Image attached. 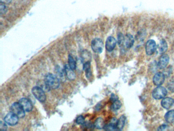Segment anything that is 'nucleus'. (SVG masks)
I'll return each instance as SVG.
<instances>
[{
  "label": "nucleus",
  "mask_w": 174,
  "mask_h": 131,
  "mask_svg": "<svg viewBox=\"0 0 174 131\" xmlns=\"http://www.w3.org/2000/svg\"><path fill=\"white\" fill-rule=\"evenodd\" d=\"M174 100L170 97L163 98L161 102L162 107L165 109H169L174 105Z\"/></svg>",
  "instance_id": "4468645a"
},
{
  "label": "nucleus",
  "mask_w": 174,
  "mask_h": 131,
  "mask_svg": "<svg viewBox=\"0 0 174 131\" xmlns=\"http://www.w3.org/2000/svg\"><path fill=\"white\" fill-rule=\"evenodd\" d=\"M134 43V38L132 35L130 34H127L124 37L122 47H125L126 49H130L132 47Z\"/></svg>",
  "instance_id": "6e6552de"
},
{
  "label": "nucleus",
  "mask_w": 174,
  "mask_h": 131,
  "mask_svg": "<svg viewBox=\"0 0 174 131\" xmlns=\"http://www.w3.org/2000/svg\"><path fill=\"white\" fill-rule=\"evenodd\" d=\"M83 69L85 71V75L88 79H90L92 76V72L91 70V62H87L83 64Z\"/></svg>",
  "instance_id": "2eb2a0df"
},
{
  "label": "nucleus",
  "mask_w": 174,
  "mask_h": 131,
  "mask_svg": "<svg viewBox=\"0 0 174 131\" xmlns=\"http://www.w3.org/2000/svg\"><path fill=\"white\" fill-rule=\"evenodd\" d=\"M91 48L95 53H101L103 50V40L100 38L94 39L91 42Z\"/></svg>",
  "instance_id": "39448f33"
},
{
  "label": "nucleus",
  "mask_w": 174,
  "mask_h": 131,
  "mask_svg": "<svg viewBox=\"0 0 174 131\" xmlns=\"http://www.w3.org/2000/svg\"><path fill=\"white\" fill-rule=\"evenodd\" d=\"M116 45V40L113 37H109L106 41V49L108 52H111L114 50Z\"/></svg>",
  "instance_id": "9b49d317"
},
{
  "label": "nucleus",
  "mask_w": 174,
  "mask_h": 131,
  "mask_svg": "<svg viewBox=\"0 0 174 131\" xmlns=\"http://www.w3.org/2000/svg\"><path fill=\"white\" fill-rule=\"evenodd\" d=\"M167 125H165V124H163V125H162V126H160V127H159V128L158 129V130H159V131L164 130L167 129Z\"/></svg>",
  "instance_id": "c756f323"
},
{
  "label": "nucleus",
  "mask_w": 174,
  "mask_h": 131,
  "mask_svg": "<svg viewBox=\"0 0 174 131\" xmlns=\"http://www.w3.org/2000/svg\"><path fill=\"white\" fill-rule=\"evenodd\" d=\"M91 58V55L88 51L84 50L82 52L81 55V61L83 64H84L86 62H90Z\"/></svg>",
  "instance_id": "6ab92c4d"
},
{
  "label": "nucleus",
  "mask_w": 174,
  "mask_h": 131,
  "mask_svg": "<svg viewBox=\"0 0 174 131\" xmlns=\"http://www.w3.org/2000/svg\"><path fill=\"white\" fill-rule=\"evenodd\" d=\"M45 84L49 89H56L60 85V80L56 75L48 73L45 77Z\"/></svg>",
  "instance_id": "f257e3e1"
},
{
  "label": "nucleus",
  "mask_w": 174,
  "mask_h": 131,
  "mask_svg": "<svg viewBox=\"0 0 174 131\" xmlns=\"http://www.w3.org/2000/svg\"><path fill=\"white\" fill-rule=\"evenodd\" d=\"M94 127H96L97 129H104V127L105 126V124L104 121L103 119L101 117L98 118L95 121L94 123Z\"/></svg>",
  "instance_id": "aec40b11"
},
{
  "label": "nucleus",
  "mask_w": 174,
  "mask_h": 131,
  "mask_svg": "<svg viewBox=\"0 0 174 131\" xmlns=\"http://www.w3.org/2000/svg\"><path fill=\"white\" fill-rule=\"evenodd\" d=\"M85 122V118L82 115H80L79 116H78L76 120V122L77 124H80V125H82Z\"/></svg>",
  "instance_id": "a878e982"
},
{
  "label": "nucleus",
  "mask_w": 174,
  "mask_h": 131,
  "mask_svg": "<svg viewBox=\"0 0 174 131\" xmlns=\"http://www.w3.org/2000/svg\"><path fill=\"white\" fill-rule=\"evenodd\" d=\"M1 3L4 4H9L10 3H11L12 0H0Z\"/></svg>",
  "instance_id": "7c9ffc66"
},
{
  "label": "nucleus",
  "mask_w": 174,
  "mask_h": 131,
  "mask_svg": "<svg viewBox=\"0 0 174 131\" xmlns=\"http://www.w3.org/2000/svg\"><path fill=\"white\" fill-rule=\"evenodd\" d=\"M110 99L113 102L116 100H118V97L114 94H113L111 96Z\"/></svg>",
  "instance_id": "c85d7f7f"
},
{
  "label": "nucleus",
  "mask_w": 174,
  "mask_h": 131,
  "mask_svg": "<svg viewBox=\"0 0 174 131\" xmlns=\"http://www.w3.org/2000/svg\"><path fill=\"white\" fill-rule=\"evenodd\" d=\"M126 122V117L125 115H121L119 119L118 120V124L116 126V130L121 131L123 129Z\"/></svg>",
  "instance_id": "dca6fc26"
},
{
  "label": "nucleus",
  "mask_w": 174,
  "mask_h": 131,
  "mask_svg": "<svg viewBox=\"0 0 174 131\" xmlns=\"http://www.w3.org/2000/svg\"><path fill=\"white\" fill-rule=\"evenodd\" d=\"M170 61V57L169 55L167 54H163L159 60L158 66L160 69H164L167 67V66L169 64Z\"/></svg>",
  "instance_id": "f8f14e48"
},
{
  "label": "nucleus",
  "mask_w": 174,
  "mask_h": 131,
  "mask_svg": "<svg viewBox=\"0 0 174 131\" xmlns=\"http://www.w3.org/2000/svg\"><path fill=\"white\" fill-rule=\"evenodd\" d=\"M82 129L86 130H93L94 129V124H91V122H88V121H86L82 125Z\"/></svg>",
  "instance_id": "b1692460"
},
{
  "label": "nucleus",
  "mask_w": 174,
  "mask_h": 131,
  "mask_svg": "<svg viewBox=\"0 0 174 131\" xmlns=\"http://www.w3.org/2000/svg\"><path fill=\"white\" fill-rule=\"evenodd\" d=\"M124 37L125 36L122 33H120L118 35V44L121 47H122V46H123V44Z\"/></svg>",
  "instance_id": "393cba45"
},
{
  "label": "nucleus",
  "mask_w": 174,
  "mask_h": 131,
  "mask_svg": "<svg viewBox=\"0 0 174 131\" xmlns=\"http://www.w3.org/2000/svg\"><path fill=\"white\" fill-rule=\"evenodd\" d=\"M18 102L20 104L26 112H30L33 109V105L31 102L26 98H22L20 99Z\"/></svg>",
  "instance_id": "1a4fd4ad"
},
{
  "label": "nucleus",
  "mask_w": 174,
  "mask_h": 131,
  "mask_svg": "<svg viewBox=\"0 0 174 131\" xmlns=\"http://www.w3.org/2000/svg\"><path fill=\"white\" fill-rule=\"evenodd\" d=\"M167 49V44L165 40H160L159 44L158 45V50L160 54L165 53Z\"/></svg>",
  "instance_id": "a211bd4d"
},
{
  "label": "nucleus",
  "mask_w": 174,
  "mask_h": 131,
  "mask_svg": "<svg viewBox=\"0 0 174 131\" xmlns=\"http://www.w3.org/2000/svg\"><path fill=\"white\" fill-rule=\"evenodd\" d=\"M11 112L16 115L19 118H23L25 116V112L19 102H15L10 107Z\"/></svg>",
  "instance_id": "7ed1b4c3"
},
{
  "label": "nucleus",
  "mask_w": 174,
  "mask_h": 131,
  "mask_svg": "<svg viewBox=\"0 0 174 131\" xmlns=\"http://www.w3.org/2000/svg\"><path fill=\"white\" fill-rule=\"evenodd\" d=\"M167 94V91L165 88L158 86L154 89L152 92V96L155 99H161L165 97Z\"/></svg>",
  "instance_id": "20e7f679"
},
{
  "label": "nucleus",
  "mask_w": 174,
  "mask_h": 131,
  "mask_svg": "<svg viewBox=\"0 0 174 131\" xmlns=\"http://www.w3.org/2000/svg\"><path fill=\"white\" fill-rule=\"evenodd\" d=\"M121 102L118 99V100H116V101H114L113 102V105H111V109L113 110V111H116L120 109V108L121 107Z\"/></svg>",
  "instance_id": "5701e85b"
},
{
  "label": "nucleus",
  "mask_w": 174,
  "mask_h": 131,
  "mask_svg": "<svg viewBox=\"0 0 174 131\" xmlns=\"http://www.w3.org/2000/svg\"><path fill=\"white\" fill-rule=\"evenodd\" d=\"M56 76L59 79L62 81H64L65 79L66 74H65V70L64 69H61L59 67L56 70Z\"/></svg>",
  "instance_id": "412c9836"
},
{
  "label": "nucleus",
  "mask_w": 174,
  "mask_h": 131,
  "mask_svg": "<svg viewBox=\"0 0 174 131\" xmlns=\"http://www.w3.org/2000/svg\"><path fill=\"white\" fill-rule=\"evenodd\" d=\"M7 124L6 123L5 121H1L0 122V130L1 131H5L7 130Z\"/></svg>",
  "instance_id": "cd10ccee"
},
{
  "label": "nucleus",
  "mask_w": 174,
  "mask_h": 131,
  "mask_svg": "<svg viewBox=\"0 0 174 131\" xmlns=\"http://www.w3.org/2000/svg\"><path fill=\"white\" fill-rule=\"evenodd\" d=\"M164 118L167 122L170 124L174 123V110L169 111L165 114Z\"/></svg>",
  "instance_id": "f3484780"
},
{
  "label": "nucleus",
  "mask_w": 174,
  "mask_h": 131,
  "mask_svg": "<svg viewBox=\"0 0 174 131\" xmlns=\"http://www.w3.org/2000/svg\"><path fill=\"white\" fill-rule=\"evenodd\" d=\"M32 93L35 97L40 102H44L46 99V95L44 90L42 88L37 86L33 88Z\"/></svg>",
  "instance_id": "f03ea898"
},
{
  "label": "nucleus",
  "mask_w": 174,
  "mask_h": 131,
  "mask_svg": "<svg viewBox=\"0 0 174 131\" xmlns=\"http://www.w3.org/2000/svg\"><path fill=\"white\" fill-rule=\"evenodd\" d=\"M64 70H65L67 78H68L69 80H74L76 78V74L74 72V70L72 69H71L69 65H66L64 66Z\"/></svg>",
  "instance_id": "ddd939ff"
},
{
  "label": "nucleus",
  "mask_w": 174,
  "mask_h": 131,
  "mask_svg": "<svg viewBox=\"0 0 174 131\" xmlns=\"http://www.w3.org/2000/svg\"><path fill=\"white\" fill-rule=\"evenodd\" d=\"M157 48L156 42L153 40H148L145 44V52L147 55H152L154 54Z\"/></svg>",
  "instance_id": "0eeeda50"
},
{
  "label": "nucleus",
  "mask_w": 174,
  "mask_h": 131,
  "mask_svg": "<svg viewBox=\"0 0 174 131\" xmlns=\"http://www.w3.org/2000/svg\"><path fill=\"white\" fill-rule=\"evenodd\" d=\"M68 61H69V65L71 69H72L73 70L76 69L77 67L76 61L75 60L74 58L71 55H69V58H68Z\"/></svg>",
  "instance_id": "4be33fe9"
},
{
  "label": "nucleus",
  "mask_w": 174,
  "mask_h": 131,
  "mask_svg": "<svg viewBox=\"0 0 174 131\" xmlns=\"http://www.w3.org/2000/svg\"><path fill=\"white\" fill-rule=\"evenodd\" d=\"M165 80V76L163 73L158 72L154 75L153 79V82L155 85L160 86L163 84Z\"/></svg>",
  "instance_id": "9d476101"
},
{
  "label": "nucleus",
  "mask_w": 174,
  "mask_h": 131,
  "mask_svg": "<svg viewBox=\"0 0 174 131\" xmlns=\"http://www.w3.org/2000/svg\"><path fill=\"white\" fill-rule=\"evenodd\" d=\"M7 7H6L5 4H3L1 3V5H0V13L1 15H4L6 12H7Z\"/></svg>",
  "instance_id": "bb28decb"
},
{
  "label": "nucleus",
  "mask_w": 174,
  "mask_h": 131,
  "mask_svg": "<svg viewBox=\"0 0 174 131\" xmlns=\"http://www.w3.org/2000/svg\"><path fill=\"white\" fill-rule=\"evenodd\" d=\"M18 120L19 117L11 112L8 113L4 118V121L10 126H15L18 123Z\"/></svg>",
  "instance_id": "423d86ee"
}]
</instances>
